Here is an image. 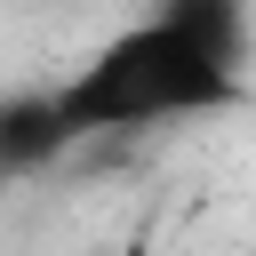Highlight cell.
<instances>
[{
    "label": "cell",
    "instance_id": "6da1fadb",
    "mask_svg": "<svg viewBox=\"0 0 256 256\" xmlns=\"http://www.w3.org/2000/svg\"><path fill=\"white\" fill-rule=\"evenodd\" d=\"M56 96V120H64V144L80 136H144L160 120H208V112H240L256 88L248 72L216 64L208 48H192L160 8L128 32H112L72 80L48 88Z\"/></svg>",
    "mask_w": 256,
    "mask_h": 256
},
{
    "label": "cell",
    "instance_id": "7a4b0ae2",
    "mask_svg": "<svg viewBox=\"0 0 256 256\" xmlns=\"http://www.w3.org/2000/svg\"><path fill=\"white\" fill-rule=\"evenodd\" d=\"M56 152H64V120H56V96H48V88L0 96V184H16V176H40Z\"/></svg>",
    "mask_w": 256,
    "mask_h": 256
},
{
    "label": "cell",
    "instance_id": "3957f363",
    "mask_svg": "<svg viewBox=\"0 0 256 256\" xmlns=\"http://www.w3.org/2000/svg\"><path fill=\"white\" fill-rule=\"evenodd\" d=\"M112 256H160V248H152V240H128V248H112Z\"/></svg>",
    "mask_w": 256,
    "mask_h": 256
}]
</instances>
